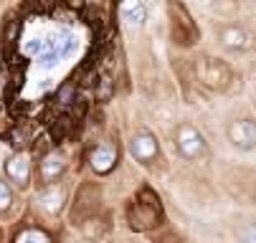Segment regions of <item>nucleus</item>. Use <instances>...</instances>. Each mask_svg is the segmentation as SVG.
Segmentation results:
<instances>
[{
    "label": "nucleus",
    "mask_w": 256,
    "mask_h": 243,
    "mask_svg": "<svg viewBox=\"0 0 256 243\" xmlns=\"http://www.w3.org/2000/svg\"><path fill=\"white\" fill-rule=\"evenodd\" d=\"M6 172L18 188H26L28 180H30V157H28V152H16L13 157H8Z\"/></svg>",
    "instance_id": "6e6552de"
},
{
    "label": "nucleus",
    "mask_w": 256,
    "mask_h": 243,
    "mask_svg": "<svg viewBox=\"0 0 256 243\" xmlns=\"http://www.w3.org/2000/svg\"><path fill=\"white\" fill-rule=\"evenodd\" d=\"M221 43H224V48L241 53L248 48V33L241 25H226V28H221Z\"/></svg>",
    "instance_id": "9d476101"
},
{
    "label": "nucleus",
    "mask_w": 256,
    "mask_h": 243,
    "mask_svg": "<svg viewBox=\"0 0 256 243\" xmlns=\"http://www.w3.org/2000/svg\"><path fill=\"white\" fill-rule=\"evenodd\" d=\"M94 193V188L92 185H86V188H82V193H79V198H76V205H74V216L76 218H84L86 213H92L96 205H92L89 203V195Z\"/></svg>",
    "instance_id": "ddd939ff"
},
{
    "label": "nucleus",
    "mask_w": 256,
    "mask_h": 243,
    "mask_svg": "<svg viewBox=\"0 0 256 243\" xmlns=\"http://www.w3.org/2000/svg\"><path fill=\"white\" fill-rule=\"evenodd\" d=\"M196 76L200 79L203 86L216 89V91H226L234 81L231 66L221 58H210V56H203L196 61Z\"/></svg>",
    "instance_id": "f03ea898"
},
{
    "label": "nucleus",
    "mask_w": 256,
    "mask_h": 243,
    "mask_svg": "<svg viewBox=\"0 0 256 243\" xmlns=\"http://www.w3.org/2000/svg\"><path fill=\"white\" fill-rule=\"evenodd\" d=\"M228 140L238 150H251L256 145V124L254 119H236L228 124Z\"/></svg>",
    "instance_id": "423d86ee"
},
{
    "label": "nucleus",
    "mask_w": 256,
    "mask_h": 243,
    "mask_svg": "<svg viewBox=\"0 0 256 243\" xmlns=\"http://www.w3.org/2000/svg\"><path fill=\"white\" fill-rule=\"evenodd\" d=\"M130 226L134 231H148V228H155L160 221H162V208H160V200L152 190H142L137 195V200L130 205Z\"/></svg>",
    "instance_id": "f257e3e1"
},
{
    "label": "nucleus",
    "mask_w": 256,
    "mask_h": 243,
    "mask_svg": "<svg viewBox=\"0 0 256 243\" xmlns=\"http://www.w3.org/2000/svg\"><path fill=\"white\" fill-rule=\"evenodd\" d=\"M120 18L132 28H142L144 20H148V8H144L140 0H124L122 8H120Z\"/></svg>",
    "instance_id": "9b49d317"
},
{
    "label": "nucleus",
    "mask_w": 256,
    "mask_h": 243,
    "mask_svg": "<svg viewBox=\"0 0 256 243\" xmlns=\"http://www.w3.org/2000/svg\"><path fill=\"white\" fill-rule=\"evenodd\" d=\"M66 203V188L61 183H48V188L41 195V205L46 213H58Z\"/></svg>",
    "instance_id": "f8f14e48"
},
{
    "label": "nucleus",
    "mask_w": 256,
    "mask_h": 243,
    "mask_svg": "<svg viewBox=\"0 0 256 243\" xmlns=\"http://www.w3.org/2000/svg\"><path fill=\"white\" fill-rule=\"evenodd\" d=\"M0 68H3V53H0Z\"/></svg>",
    "instance_id": "a211bd4d"
},
{
    "label": "nucleus",
    "mask_w": 256,
    "mask_h": 243,
    "mask_svg": "<svg viewBox=\"0 0 256 243\" xmlns=\"http://www.w3.org/2000/svg\"><path fill=\"white\" fill-rule=\"evenodd\" d=\"M244 243H256V241H254V228H251V226H246V231H244Z\"/></svg>",
    "instance_id": "f3484780"
},
{
    "label": "nucleus",
    "mask_w": 256,
    "mask_h": 243,
    "mask_svg": "<svg viewBox=\"0 0 256 243\" xmlns=\"http://www.w3.org/2000/svg\"><path fill=\"white\" fill-rule=\"evenodd\" d=\"M168 13H170V33H172V41L178 46H190L198 41V25L196 20L190 18L188 8L178 3V0H170L168 5Z\"/></svg>",
    "instance_id": "7ed1b4c3"
},
{
    "label": "nucleus",
    "mask_w": 256,
    "mask_h": 243,
    "mask_svg": "<svg viewBox=\"0 0 256 243\" xmlns=\"http://www.w3.org/2000/svg\"><path fill=\"white\" fill-rule=\"evenodd\" d=\"M130 152H132V157L137 160V162H152L155 157H158V152H160V145H158V140H155V134H150V132H137L132 140H130Z\"/></svg>",
    "instance_id": "39448f33"
},
{
    "label": "nucleus",
    "mask_w": 256,
    "mask_h": 243,
    "mask_svg": "<svg viewBox=\"0 0 256 243\" xmlns=\"http://www.w3.org/2000/svg\"><path fill=\"white\" fill-rule=\"evenodd\" d=\"M89 165L94 172H99V175H106L109 170H112L117 165V147L112 142H102L99 147H94L89 152Z\"/></svg>",
    "instance_id": "0eeeda50"
},
{
    "label": "nucleus",
    "mask_w": 256,
    "mask_h": 243,
    "mask_svg": "<svg viewBox=\"0 0 256 243\" xmlns=\"http://www.w3.org/2000/svg\"><path fill=\"white\" fill-rule=\"evenodd\" d=\"M16 243H51V238L44 231H38V228H28V231H23L16 238Z\"/></svg>",
    "instance_id": "4468645a"
},
{
    "label": "nucleus",
    "mask_w": 256,
    "mask_h": 243,
    "mask_svg": "<svg viewBox=\"0 0 256 243\" xmlns=\"http://www.w3.org/2000/svg\"><path fill=\"white\" fill-rule=\"evenodd\" d=\"M175 145H178L180 155L188 157V160L203 157L206 150H208V145H206V140H203V134H200L193 124H188V122H182V124L175 129Z\"/></svg>",
    "instance_id": "20e7f679"
},
{
    "label": "nucleus",
    "mask_w": 256,
    "mask_h": 243,
    "mask_svg": "<svg viewBox=\"0 0 256 243\" xmlns=\"http://www.w3.org/2000/svg\"><path fill=\"white\" fill-rule=\"evenodd\" d=\"M71 94H74V84H66V86L61 89V94H58L61 104H68V101H71Z\"/></svg>",
    "instance_id": "dca6fc26"
},
{
    "label": "nucleus",
    "mask_w": 256,
    "mask_h": 243,
    "mask_svg": "<svg viewBox=\"0 0 256 243\" xmlns=\"http://www.w3.org/2000/svg\"><path fill=\"white\" fill-rule=\"evenodd\" d=\"M66 170V157L61 152H48L44 155L41 160V180L48 185V183H56Z\"/></svg>",
    "instance_id": "1a4fd4ad"
},
{
    "label": "nucleus",
    "mask_w": 256,
    "mask_h": 243,
    "mask_svg": "<svg viewBox=\"0 0 256 243\" xmlns=\"http://www.w3.org/2000/svg\"><path fill=\"white\" fill-rule=\"evenodd\" d=\"M8 205H10V188L0 180V211H6Z\"/></svg>",
    "instance_id": "2eb2a0df"
}]
</instances>
